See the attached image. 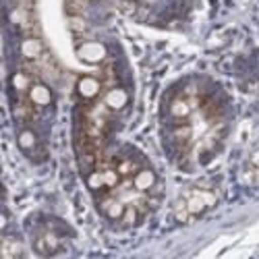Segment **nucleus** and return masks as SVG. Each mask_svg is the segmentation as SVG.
I'll list each match as a JSON object with an SVG mask.
<instances>
[{
  "label": "nucleus",
  "mask_w": 259,
  "mask_h": 259,
  "mask_svg": "<svg viewBox=\"0 0 259 259\" xmlns=\"http://www.w3.org/2000/svg\"><path fill=\"white\" fill-rule=\"evenodd\" d=\"M17 143H19V147L23 149V152H31V149L35 147V143H37V137H35V133H33V131L25 128V131H21V133H19Z\"/></svg>",
  "instance_id": "9d476101"
},
{
  "label": "nucleus",
  "mask_w": 259,
  "mask_h": 259,
  "mask_svg": "<svg viewBox=\"0 0 259 259\" xmlns=\"http://www.w3.org/2000/svg\"><path fill=\"white\" fill-rule=\"evenodd\" d=\"M120 222H122L124 226H135V224L139 222V213H137V207H135V205H128V207L124 209V213H122Z\"/></svg>",
  "instance_id": "2eb2a0df"
},
{
  "label": "nucleus",
  "mask_w": 259,
  "mask_h": 259,
  "mask_svg": "<svg viewBox=\"0 0 259 259\" xmlns=\"http://www.w3.org/2000/svg\"><path fill=\"white\" fill-rule=\"evenodd\" d=\"M88 187L92 191H102L106 189V183H104V172H92L88 177Z\"/></svg>",
  "instance_id": "f3484780"
},
{
  "label": "nucleus",
  "mask_w": 259,
  "mask_h": 259,
  "mask_svg": "<svg viewBox=\"0 0 259 259\" xmlns=\"http://www.w3.org/2000/svg\"><path fill=\"white\" fill-rule=\"evenodd\" d=\"M175 220L181 222V224H187V222L193 220V215H191L189 209H187V199H181V201L175 205Z\"/></svg>",
  "instance_id": "f8f14e48"
},
{
  "label": "nucleus",
  "mask_w": 259,
  "mask_h": 259,
  "mask_svg": "<svg viewBox=\"0 0 259 259\" xmlns=\"http://www.w3.org/2000/svg\"><path fill=\"white\" fill-rule=\"evenodd\" d=\"M21 52H23V56H27V58H37L41 52V46H39L37 39H25L23 46H21Z\"/></svg>",
  "instance_id": "ddd939ff"
},
{
  "label": "nucleus",
  "mask_w": 259,
  "mask_h": 259,
  "mask_svg": "<svg viewBox=\"0 0 259 259\" xmlns=\"http://www.w3.org/2000/svg\"><path fill=\"white\" fill-rule=\"evenodd\" d=\"M11 85H13L17 92H29L31 81H29V77H27L25 73H15V75L11 77Z\"/></svg>",
  "instance_id": "9b49d317"
},
{
  "label": "nucleus",
  "mask_w": 259,
  "mask_h": 259,
  "mask_svg": "<svg viewBox=\"0 0 259 259\" xmlns=\"http://www.w3.org/2000/svg\"><path fill=\"white\" fill-rule=\"evenodd\" d=\"M116 170H118L120 177H133L135 172L139 170V166H137L133 160H120V162L116 164Z\"/></svg>",
  "instance_id": "4468645a"
},
{
  "label": "nucleus",
  "mask_w": 259,
  "mask_h": 259,
  "mask_svg": "<svg viewBox=\"0 0 259 259\" xmlns=\"http://www.w3.org/2000/svg\"><path fill=\"white\" fill-rule=\"evenodd\" d=\"M58 236L52 234V232H46V234H41L35 239V251L39 255H52L58 251Z\"/></svg>",
  "instance_id": "20e7f679"
},
{
  "label": "nucleus",
  "mask_w": 259,
  "mask_h": 259,
  "mask_svg": "<svg viewBox=\"0 0 259 259\" xmlns=\"http://www.w3.org/2000/svg\"><path fill=\"white\" fill-rule=\"evenodd\" d=\"M189 114H191V106H189L187 100L177 98L175 102L170 104V116H172V118L183 120V118H189Z\"/></svg>",
  "instance_id": "1a4fd4ad"
},
{
  "label": "nucleus",
  "mask_w": 259,
  "mask_h": 259,
  "mask_svg": "<svg viewBox=\"0 0 259 259\" xmlns=\"http://www.w3.org/2000/svg\"><path fill=\"white\" fill-rule=\"evenodd\" d=\"M104 104L110 108V110H122V108L128 104V94L124 90H120V88H112L110 92L106 94Z\"/></svg>",
  "instance_id": "423d86ee"
},
{
  "label": "nucleus",
  "mask_w": 259,
  "mask_h": 259,
  "mask_svg": "<svg viewBox=\"0 0 259 259\" xmlns=\"http://www.w3.org/2000/svg\"><path fill=\"white\" fill-rule=\"evenodd\" d=\"M185 199H187V209L193 218H195V215H201L207 207L215 205V201H218L213 191H193Z\"/></svg>",
  "instance_id": "f257e3e1"
},
{
  "label": "nucleus",
  "mask_w": 259,
  "mask_h": 259,
  "mask_svg": "<svg viewBox=\"0 0 259 259\" xmlns=\"http://www.w3.org/2000/svg\"><path fill=\"white\" fill-rule=\"evenodd\" d=\"M124 205L120 203V201H116V199H106V201H102V211L106 213V218H110V220H120L122 218V213H124Z\"/></svg>",
  "instance_id": "6e6552de"
},
{
  "label": "nucleus",
  "mask_w": 259,
  "mask_h": 259,
  "mask_svg": "<svg viewBox=\"0 0 259 259\" xmlns=\"http://www.w3.org/2000/svg\"><path fill=\"white\" fill-rule=\"evenodd\" d=\"M120 175H118V170L116 168H108L104 170V183H106V189H114L118 183H120Z\"/></svg>",
  "instance_id": "dca6fc26"
},
{
  "label": "nucleus",
  "mask_w": 259,
  "mask_h": 259,
  "mask_svg": "<svg viewBox=\"0 0 259 259\" xmlns=\"http://www.w3.org/2000/svg\"><path fill=\"white\" fill-rule=\"evenodd\" d=\"M27 96H29V102L33 104V106H48L50 102H52V94H50V90L46 88V85H31L29 88V92H27Z\"/></svg>",
  "instance_id": "0eeeda50"
},
{
  "label": "nucleus",
  "mask_w": 259,
  "mask_h": 259,
  "mask_svg": "<svg viewBox=\"0 0 259 259\" xmlns=\"http://www.w3.org/2000/svg\"><path fill=\"white\" fill-rule=\"evenodd\" d=\"M77 54H79L81 60L96 64V62H100V60L106 58V48H104L102 44H98V41H88V44H83V46L77 50Z\"/></svg>",
  "instance_id": "f03ea898"
},
{
  "label": "nucleus",
  "mask_w": 259,
  "mask_h": 259,
  "mask_svg": "<svg viewBox=\"0 0 259 259\" xmlns=\"http://www.w3.org/2000/svg\"><path fill=\"white\" fill-rule=\"evenodd\" d=\"M249 166L251 168H259V149H255V152L249 156Z\"/></svg>",
  "instance_id": "a211bd4d"
},
{
  "label": "nucleus",
  "mask_w": 259,
  "mask_h": 259,
  "mask_svg": "<svg viewBox=\"0 0 259 259\" xmlns=\"http://www.w3.org/2000/svg\"><path fill=\"white\" fill-rule=\"evenodd\" d=\"M156 185V175H154V170H149V168H139L135 175H133V187L137 191H149V189H154Z\"/></svg>",
  "instance_id": "39448f33"
},
{
  "label": "nucleus",
  "mask_w": 259,
  "mask_h": 259,
  "mask_svg": "<svg viewBox=\"0 0 259 259\" xmlns=\"http://www.w3.org/2000/svg\"><path fill=\"white\" fill-rule=\"evenodd\" d=\"M102 90V83L96 77H81L77 83V92L83 100H94Z\"/></svg>",
  "instance_id": "7ed1b4c3"
}]
</instances>
